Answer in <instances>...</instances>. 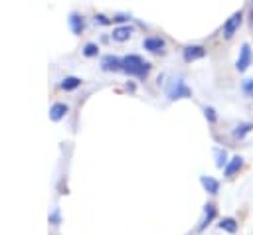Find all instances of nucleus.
I'll return each instance as SVG.
<instances>
[{
  "instance_id": "412c9836",
  "label": "nucleus",
  "mask_w": 253,
  "mask_h": 235,
  "mask_svg": "<svg viewBox=\"0 0 253 235\" xmlns=\"http://www.w3.org/2000/svg\"><path fill=\"white\" fill-rule=\"evenodd\" d=\"M95 24L105 26V24H113V22H111V18H107L105 14H95Z\"/></svg>"
},
{
  "instance_id": "1a4fd4ad",
  "label": "nucleus",
  "mask_w": 253,
  "mask_h": 235,
  "mask_svg": "<svg viewBox=\"0 0 253 235\" xmlns=\"http://www.w3.org/2000/svg\"><path fill=\"white\" fill-rule=\"evenodd\" d=\"M67 24H69V30H71L75 36H81V34L85 32V18H83V14H79V12H69Z\"/></svg>"
},
{
  "instance_id": "5701e85b",
  "label": "nucleus",
  "mask_w": 253,
  "mask_h": 235,
  "mask_svg": "<svg viewBox=\"0 0 253 235\" xmlns=\"http://www.w3.org/2000/svg\"><path fill=\"white\" fill-rule=\"evenodd\" d=\"M243 91L249 93V95L253 93V79H245V81H243Z\"/></svg>"
},
{
  "instance_id": "a211bd4d",
  "label": "nucleus",
  "mask_w": 253,
  "mask_h": 235,
  "mask_svg": "<svg viewBox=\"0 0 253 235\" xmlns=\"http://www.w3.org/2000/svg\"><path fill=\"white\" fill-rule=\"evenodd\" d=\"M227 162H229V160H227V152L221 150V148H215V166L223 170V168L227 166Z\"/></svg>"
},
{
  "instance_id": "f257e3e1",
  "label": "nucleus",
  "mask_w": 253,
  "mask_h": 235,
  "mask_svg": "<svg viewBox=\"0 0 253 235\" xmlns=\"http://www.w3.org/2000/svg\"><path fill=\"white\" fill-rule=\"evenodd\" d=\"M152 65L150 61H146L144 57L136 55V53H128L123 57V71L128 75V77H138V79H146L148 73H150Z\"/></svg>"
},
{
  "instance_id": "6e6552de",
  "label": "nucleus",
  "mask_w": 253,
  "mask_h": 235,
  "mask_svg": "<svg viewBox=\"0 0 253 235\" xmlns=\"http://www.w3.org/2000/svg\"><path fill=\"white\" fill-rule=\"evenodd\" d=\"M67 113H69V105L67 103H61V101H57V103H53L51 107H49V120L51 122H59V120H63L65 117H67Z\"/></svg>"
},
{
  "instance_id": "f3484780",
  "label": "nucleus",
  "mask_w": 253,
  "mask_h": 235,
  "mask_svg": "<svg viewBox=\"0 0 253 235\" xmlns=\"http://www.w3.org/2000/svg\"><path fill=\"white\" fill-rule=\"evenodd\" d=\"M81 53H83L85 57H97V55H99V45H97L95 41H87V43L81 47Z\"/></svg>"
},
{
  "instance_id": "6ab92c4d",
  "label": "nucleus",
  "mask_w": 253,
  "mask_h": 235,
  "mask_svg": "<svg viewBox=\"0 0 253 235\" xmlns=\"http://www.w3.org/2000/svg\"><path fill=\"white\" fill-rule=\"evenodd\" d=\"M204 115H206V118H208L210 124H213L217 120V115H215V109L213 107H204Z\"/></svg>"
},
{
  "instance_id": "f8f14e48",
  "label": "nucleus",
  "mask_w": 253,
  "mask_h": 235,
  "mask_svg": "<svg viewBox=\"0 0 253 235\" xmlns=\"http://www.w3.org/2000/svg\"><path fill=\"white\" fill-rule=\"evenodd\" d=\"M241 168H243V158H241L239 154H237V156H231L229 162H227V166L223 168V176H225V178H231V176H235Z\"/></svg>"
},
{
  "instance_id": "393cba45",
  "label": "nucleus",
  "mask_w": 253,
  "mask_h": 235,
  "mask_svg": "<svg viewBox=\"0 0 253 235\" xmlns=\"http://www.w3.org/2000/svg\"><path fill=\"white\" fill-rule=\"evenodd\" d=\"M251 99H253V93H251Z\"/></svg>"
},
{
  "instance_id": "7ed1b4c3",
  "label": "nucleus",
  "mask_w": 253,
  "mask_h": 235,
  "mask_svg": "<svg viewBox=\"0 0 253 235\" xmlns=\"http://www.w3.org/2000/svg\"><path fill=\"white\" fill-rule=\"evenodd\" d=\"M241 22H243V10L233 12V14L223 22V28H221V36H223V39H231V38L237 34Z\"/></svg>"
},
{
  "instance_id": "9d476101",
  "label": "nucleus",
  "mask_w": 253,
  "mask_h": 235,
  "mask_svg": "<svg viewBox=\"0 0 253 235\" xmlns=\"http://www.w3.org/2000/svg\"><path fill=\"white\" fill-rule=\"evenodd\" d=\"M101 69L103 71H123V57L113 55V53L105 55L101 59Z\"/></svg>"
},
{
  "instance_id": "4468645a",
  "label": "nucleus",
  "mask_w": 253,
  "mask_h": 235,
  "mask_svg": "<svg viewBox=\"0 0 253 235\" xmlns=\"http://www.w3.org/2000/svg\"><path fill=\"white\" fill-rule=\"evenodd\" d=\"M200 184H202V188H204L210 196H215V194L219 192V182H217L215 178H211V176H200Z\"/></svg>"
},
{
  "instance_id": "9b49d317",
  "label": "nucleus",
  "mask_w": 253,
  "mask_h": 235,
  "mask_svg": "<svg viewBox=\"0 0 253 235\" xmlns=\"http://www.w3.org/2000/svg\"><path fill=\"white\" fill-rule=\"evenodd\" d=\"M132 26H128V24H121V26H115L113 28V32H111V38H113V41H126L130 36H132Z\"/></svg>"
},
{
  "instance_id": "2eb2a0df",
  "label": "nucleus",
  "mask_w": 253,
  "mask_h": 235,
  "mask_svg": "<svg viewBox=\"0 0 253 235\" xmlns=\"http://www.w3.org/2000/svg\"><path fill=\"white\" fill-rule=\"evenodd\" d=\"M217 227L221 229V231H225V233H237V221H235V217H223L219 223H217Z\"/></svg>"
},
{
  "instance_id": "20e7f679",
  "label": "nucleus",
  "mask_w": 253,
  "mask_h": 235,
  "mask_svg": "<svg viewBox=\"0 0 253 235\" xmlns=\"http://www.w3.org/2000/svg\"><path fill=\"white\" fill-rule=\"evenodd\" d=\"M251 61H253V49H251V45L247 41H243L241 43V49H239V55L235 59V69L239 73H243V71H247V67L251 65Z\"/></svg>"
},
{
  "instance_id": "423d86ee",
  "label": "nucleus",
  "mask_w": 253,
  "mask_h": 235,
  "mask_svg": "<svg viewBox=\"0 0 253 235\" xmlns=\"http://www.w3.org/2000/svg\"><path fill=\"white\" fill-rule=\"evenodd\" d=\"M142 47L150 53H164L166 49V39L160 36H148L142 39Z\"/></svg>"
},
{
  "instance_id": "39448f33",
  "label": "nucleus",
  "mask_w": 253,
  "mask_h": 235,
  "mask_svg": "<svg viewBox=\"0 0 253 235\" xmlns=\"http://www.w3.org/2000/svg\"><path fill=\"white\" fill-rule=\"evenodd\" d=\"M182 57H184L186 63L198 61V59L206 57V47L200 45V43H188V45H184V49H182Z\"/></svg>"
},
{
  "instance_id": "ddd939ff",
  "label": "nucleus",
  "mask_w": 253,
  "mask_h": 235,
  "mask_svg": "<svg viewBox=\"0 0 253 235\" xmlns=\"http://www.w3.org/2000/svg\"><path fill=\"white\" fill-rule=\"evenodd\" d=\"M81 85H83V79H81V77H77V75H67V77L61 79L59 89L65 91V93H69V91H75V89L81 87Z\"/></svg>"
},
{
  "instance_id": "f03ea898",
  "label": "nucleus",
  "mask_w": 253,
  "mask_h": 235,
  "mask_svg": "<svg viewBox=\"0 0 253 235\" xmlns=\"http://www.w3.org/2000/svg\"><path fill=\"white\" fill-rule=\"evenodd\" d=\"M166 97L170 101H176V99H190L192 97V89L188 87V83L178 77V79H172L166 87Z\"/></svg>"
},
{
  "instance_id": "4be33fe9",
  "label": "nucleus",
  "mask_w": 253,
  "mask_h": 235,
  "mask_svg": "<svg viewBox=\"0 0 253 235\" xmlns=\"http://www.w3.org/2000/svg\"><path fill=\"white\" fill-rule=\"evenodd\" d=\"M126 20H130L128 14H115V16L111 18V22H126Z\"/></svg>"
},
{
  "instance_id": "0eeeda50",
  "label": "nucleus",
  "mask_w": 253,
  "mask_h": 235,
  "mask_svg": "<svg viewBox=\"0 0 253 235\" xmlns=\"http://www.w3.org/2000/svg\"><path fill=\"white\" fill-rule=\"evenodd\" d=\"M215 217H217V207H215V203H213V201H208V203L204 205V215H202V219H200L198 233L206 231V229H208V225H210Z\"/></svg>"
},
{
  "instance_id": "dca6fc26",
  "label": "nucleus",
  "mask_w": 253,
  "mask_h": 235,
  "mask_svg": "<svg viewBox=\"0 0 253 235\" xmlns=\"http://www.w3.org/2000/svg\"><path fill=\"white\" fill-rule=\"evenodd\" d=\"M251 130H253V122H239V124L233 128V138L241 140V138H245Z\"/></svg>"
},
{
  "instance_id": "b1692460",
  "label": "nucleus",
  "mask_w": 253,
  "mask_h": 235,
  "mask_svg": "<svg viewBox=\"0 0 253 235\" xmlns=\"http://www.w3.org/2000/svg\"><path fill=\"white\" fill-rule=\"evenodd\" d=\"M249 24H251V28H253V2H251V6H249Z\"/></svg>"
},
{
  "instance_id": "aec40b11",
  "label": "nucleus",
  "mask_w": 253,
  "mask_h": 235,
  "mask_svg": "<svg viewBox=\"0 0 253 235\" xmlns=\"http://www.w3.org/2000/svg\"><path fill=\"white\" fill-rule=\"evenodd\" d=\"M47 219H49L51 225H59V223H61V211H59V207H53V211L49 213Z\"/></svg>"
}]
</instances>
